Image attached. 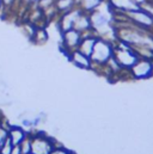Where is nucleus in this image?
<instances>
[{"instance_id":"1","label":"nucleus","mask_w":153,"mask_h":154,"mask_svg":"<svg viewBox=\"0 0 153 154\" xmlns=\"http://www.w3.org/2000/svg\"><path fill=\"white\" fill-rule=\"evenodd\" d=\"M113 57L123 69H129L139 59V56L136 55V53L134 51V49L130 45H128L118 39L114 43Z\"/></svg>"},{"instance_id":"2","label":"nucleus","mask_w":153,"mask_h":154,"mask_svg":"<svg viewBox=\"0 0 153 154\" xmlns=\"http://www.w3.org/2000/svg\"><path fill=\"white\" fill-rule=\"evenodd\" d=\"M113 51H114V43L98 37L93 47L92 54L90 56L91 62H92L91 67L105 65L113 57Z\"/></svg>"},{"instance_id":"3","label":"nucleus","mask_w":153,"mask_h":154,"mask_svg":"<svg viewBox=\"0 0 153 154\" xmlns=\"http://www.w3.org/2000/svg\"><path fill=\"white\" fill-rule=\"evenodd\" d=\"M31 137V153L33 154H50L56 146L54 141L44 133L29 134Z\"/></svg>"},{"instance_id":"4","label":"nucleus","mask_w":153,"mask_h":154,"mask_svg":"<svg viewBox=\"0 0 153 154\" xmlns=\"http://www.w3.org/2000/svg\"><path fill=\"white\" fill-rule=\"evenodd\" d=\"M126 17L128 18V20L142 29L150 30L153 32V17H151L146 11H144L142 8H136L129 12H126Z\"/></svg>"},{"instance_id":"5","label":"nucleus","mask_w":153,"mask_h":154,"mask_svg":"<svg viewBox=\"0 0 153 154\" xmlns=\"http://www.w3.org/2000/svg\"><path fill=\"white\" fill-rule=\"evenodd\" d=\"M83 38V34L76 29H71L67 31L61 32V49L68 55L71 51L78 49Z\"/></svg>"},{"instance_id":"6","label":"nucleus","mask_w":153,"mask_h":154,"mask_svg":"<svg viewBox=\"0 0 153 154\" xmlns=\"http://www.w3.org/2000/svg\"><path fill=\"white\" fill-rule=\"evenodd\" d=\"M153 73V60L139 57L136 62L129 68V74L135 79H146Z\"/></svg>"},{"instance_id":"7","label":"nucleus","mask_w":153,"mask_h":154,"mask_svg":"<svg viewBox=\"0 0 153 154\" xmlns=\"http://www.w3.org/2000/svg\"><path fill=\"white\" fill-rule=\"evenodd\" d=\"M83 11L76 6L74 8H72L71 11H67L65 13H61L59 14V17L56 18V24L59 26V30L61 32L64 31H67V30H71L74 28V23H76V19L78 18V16Z\"/></svg>"},{"instance_id":"8","label":"nucleus","mask_w":153,"mask_h":154,"mask_svg":"<svg viewBox=\"0 0 153 154\" xmlns=\"http://www.w3.org/2000/svg\"><path fill=\"white\" fill-rule=\"evenodd\" d=\"M67 56H68V60H70L74 66H76V67H79V68H81V69H91L92 62H91L90 56L83 54L80 50L76 49V50L71 51Z\"/></svg>"},{"instance_id":"9","label":"nucleus","mask_w":153,"mask_h":154,"mask_svg":"<svg viewBox=\"0 0 153 154\" xmlns=\"http://www.w3.org/2000/svg\"><path fill=\"white\" fill-rule=\"evenodd\" d=\"M113 8V11L116 12H129L133 10L139 8V5L134 0H107Z\"/></svg>"},{"instance_id":"10","label":"nucleus","mask_w":153,"mask_h":154,"mask_svg":"<svg viewBox=\"0 0 153 154\" xmlns=\"http://www.w3.org/2000/svg\"><path fill=\"white\" fill-rule=\"evenodd\" d=\"M73 29L80 31L81 34L92 30L91 20H90V14L86 13V12H81V13L78 16V18L76 19V23H74V28H73Z\"/></svg>"},{"instance_id":"11","label":"nucleus","mask_w":153,"mask_h":154,"mask_svg":"<svg viewBox=\"0 0 153 154\" xmlns=\"http://www.w3.org/2000/svg\"><path fill=\"white\" fill-rule=\"evenodd\" d=\"M27 136H28V133L23 128H19V127H16V125H12V127L10 125L8 137L11 140V142L13 143V146H18Z\"/></svg>"},{"instance_id":"12","label":"nucleus","mask_w":153,"mask_h":154,"mask_svg":"<svg viewBox=\"0 0 153 154\" xmlns=\"http://www.w3.org/2000/svg\"><path fill=\"white\" fill-rule=\"evenodd\" d=\"M48 38H49V34H48V30L45 29V26H36V30L30 41L36 44L43 45L47 43Z\"/></svg>"},{"instance_id":"13","label":"nucleus","mask_w":153,"mask_h":154,"mask_svg":"<svg viewBox=\"0 0 153 154\" xmlns=\"http://www.w3.org/2000/svg\"><path fill=\"white\" fill-rule=\"evenodd\" d=\"M104 0H76V6L86 13L92 12L93 10H96Z\"/></svg>"},{"instance_id":"14","label":"nucleus","mask_w":153,"mask_h":154,"mask_svg":"<svg viewBox=\"0 0 153 154\" xmlns=\"http://www.w3.org/2000/svg\"><path fill=\"white\" fill-rule=\"evenodd\" d=\"M54 5H55L58 13L61 14V13H65L74 8L76 6V0H55Z\"/></svg>"},{"instance_id":"15","label":"nucleus","mask_w":153,"mask_h":154,"mask_svg":"<svg viewBox=\"0 0 153 154\" xmlns=\"http://www.w3.org/2000/svg\"><path fill=\"white\" fill-rule=\"evenodd\" d=\"M19 149H20V154H29L31 153V137L28 134V136L18 145Z\"/></svg>"},{"instance_id":"16","label":"nucleus","mask_w":153,"mask_h":154,"mask_svg":"<svg viewBox=\"0 0 153 154\" xmlns=\"http://www.w3.org/2000/svg\"><path fill=\"white\" fill-rule=\"evenodd\" d=\"M13 143L11 142L10 137L7 136V139L2 142V145L0 146V154H11L12 153V149H13Z\"/></svg>"},{"instance_id":"17","label":"nucleus","mask_w":153,"mask_h":154,"mask_svg":"<svg viewBox=\"0 0 153 154\" xmlns=\"http://www.w3.org/2000/svg\"><path fill=\"white\" fill-rule=\"evenodd\" d=\"M140 8H142L144 11H146L151 17H153V1L152 0H145L144 2H141L139 5Z\"/></svg>"},{"instance_id":"18","label":"nucleus","mask_w":153,"mask_h":154,"mask_svg":"<svg viewBox=\"0 0 153 154\" xmlns=\"http://www.w3.org/2000/svg\"><path fill=\"white\" fill-rule=\"evenodd\" d=\"M50 154H73V153H71L68 149H66V148H64V147H58V146H55L54 149L50 152Z\"/></svg>"},{"instance_id":"19","label":"nucleus","mask_w":153,"mask_h":154,"mask_svg":"<svg viewBox=\"0 0 153 154\" xmlns=\"http://www.w3.org/2000/svg\"><path fill=\"white\" fill-rule=\"evenodd\" d=\"M22 125H23V128H28V129L34 128L33 118H23L22 119Z\"/></svg>"},{"instance_id":"20","label":"nucleus","mask_w":153,"mask_h":154,"mask_svg":"<svg viewBox=\"0 0 153 154\" xmlns=\"http://www.w3.org/2000/svg\"><path fill=\"white\" fill-rule=\"evenodd\" d=\"M18 0H2V5H4V8L5 10H8L10 7L14 6V4H17Z\"/></svg>"},{"instance_id":"21","label":"nucleus","mask_w":153,"mask_h":154,"mask_svg":"<svg viewBox=\"0 0 153 154\" xmlns=\"http://www.w3.org/2000/svg\"><path fill=\"white\" fill-rule=\"evenodd\" d=\"M39 0H18V2L23 6H34L36 5Z\"/></svg>"},{"instance_id":"22","label":"nucleus","mask_w":153,"mask_h":154,"mask_svg":"<svg viewBox=\"0 0 153 154\" xmlns=\"http://www.w3.org/2000/svg\"><path fill=\"white\" fill-rule=\"evenodd\" d=\"M4 8V5H2V0H0V10Z\"/></svg>"},{"instance_id":"23","label":"nucleus","mask_w":153,"mask_h":154,"mask_svg":"<svg viewBox=\"0 0 153 154\" xmlns=\"http://www.w3.org/2000/svg\"><path fill=\"white\" fill-rule=\"evenodd\" d=\"M29 154H33V153H29Z\"/></svg>"},{"instance_id":"24","label":"nucleus","mask_w":153,"mask_h":154,"mask_svg":"<svg viewBox=\"0 0 153 154\" xmlns=\"http://www.w3.org/2000/svg\"><path fill=\"white\" fill-rule=\"evenodd\" d=\"M152 1H153V0H152Z\"/></svg>"}]
</instances>
